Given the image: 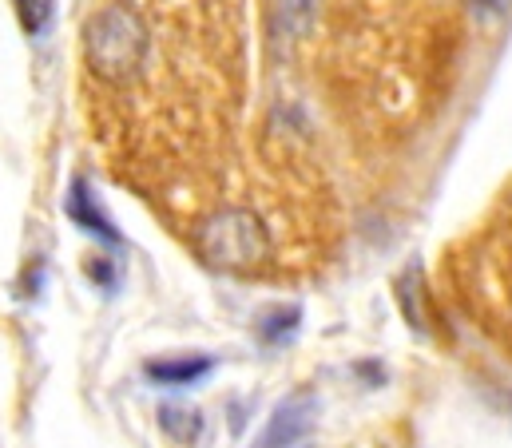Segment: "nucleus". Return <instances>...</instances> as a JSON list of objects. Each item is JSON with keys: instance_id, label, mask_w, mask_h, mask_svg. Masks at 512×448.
<instances>
[{"instance_id": "2", "label": "nucleus", "mask_w": 512, "mask_h": 448, "mask_svg": "<svg viewBox=\"0 0 512 448\" xmlns=\"http://www.w3.org/2000/svg\"><path fill=\"white\" fill-rule=\"evenodd\" d=\"M199 250L207 262L227 266V270H251L270 254V238L262 223L255 219V211L243 207H227L215 219L199 226Z\"/></svg>"}, {"instance_id": "4", "label": "nucleus", "mask_w": 512, "mask_h": 448, "mask_svg": "<svg viewBox=\"0 0 512 448\" xmlns=\"http://www.w3.org/2000/svg\"><path fill=\"white\" fill-rule=\"evenodd\" d=\"M207 369H211V357H171V361H151V365H147L151 381H163V385L199 381Z\"/></svg>"}, {"instance_id": "8", "label": "nucleus", "mask_w": 512, "mask_h": 448, "mask_svg": "<svg viewBox=\"0 0 512 448\" xmlns=\"http://www.w3.org/2000/svg\"><path fill=\"white\" fill-rule=\"evenodd\" d=\"M477 4H501V0H477Z\"/></svg>"}, {"instance_id": "6", "label": "nucleus", "mask_w": 512, "mask_h": 448, "mask_svg": "<svg viewBox=\"0 0 512 448\" xmlns=\"http://www.w3.org/2000/svg\"><path fill=\"white\" fill-rule=\"evenodd\" d=\"M159 425H163L167 437L179 441V445H187V441H195V437L203 433V417L191 413V409H183V405H163V409H159Z\"/></svg>"}, {"instance_id": "3", "label": "nucleus", "mask_w": 512, "mask_h": 448, "mask_svg": "<svg viewBox=\"0 0 512 448\" xmlns=\"http://www.w3.org/2000/svg\"><path fill=\"white\" fill-rule=\"evenodd\" d=\"M310 417H314V401L310 397H290L274 409L266 433L258 437L255 448H290L302 441V433L310 429Z\"/></svg>"}, {"instance_id": "7", "label": "nucleus", "mask_w": 512, "mask_h": 448, "mask_svg": "<svg viewBox=\"0 0 512 448\" xmlns=\"http://www.w3.org/2000/svg\"><path fill=\"white\" fill-rule=\"evenodd\" d=\"M48 8H52V0H24V24H28L32 32H40V28H44Z\"/></svg>"}, {"instance_id": "5", "label": "nucleus", "mask_w": 512, "mask_h": 448, "mask_svg": "<svg viewBox=\"0 0 512 448\" xmlns=\"http://www.w3.org/2000/svg\"><path fill=\"white\" fill-rule=\"evenodd\" d=\"M68 215H72V219H76L80 226H88V230L104 234L108 242H116V230H112V223L100 215V207L88 199V187H84V183H76V187H72V199H68Z\"/></svg>"}, {"instance_id": "1", "label": "nucleus", "mask_w": 512, "mask_h": 448, "mask_svg": "<svg viewBox=\"0 0 512 448\" xmlns=\"http://www.w3.org/2000/svg\"><path fill=\"white\" fill-rule=\"evenodd\" d=\"M84 48L92 72H100L104 80H128L147 56V28L128 4H108L88 20Z\"/></svg>"}]
</instances>
